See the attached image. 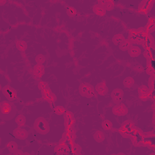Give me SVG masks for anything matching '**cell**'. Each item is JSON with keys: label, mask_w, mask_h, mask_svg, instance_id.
I'll return each mask as SVG.
<instances>
[{"label": "cell", "mask_w": 155, "mask_h": 155, "mask_svg": "<svg viewBox=\"0 0 155 155\" xmlns=\"http://www.w3.org/2000/svg\"><path fill=\"white\" fill-rule=\"evenodd\" d=\"M16 112V106L13 103L4 101L0 103V118L1 120L7 121L12 120Z\"/></svg>", "instance_id": "6da1fadb"}, {"label": "cell", "mask_w": 155, "mask_h": 155, "mask_svg": "<svg viewBox=\"0 0 155 155\" xmlns=\"http://www.w3.org/2000/svg\"><path fill=\"white\" fill-rule=\"evenodd\" d=\"M33 129L41 134H47L50 132V126L48 122L43 117H39L33 124Z\"/></svg>", "instance_id": "7a4b0ae2"}, {"label": "cell", "mask_w": 155, "mask_h": 155, "mask_svg": "<svg viewBox=\"0 0 155 155\" xmlns=\"http://www.w3.org/2000/svg\"><path fill=\"white\" fill-rule=\"evenodd\" d=\"M134 122L130 120L125 121L120 127L119 129V133L121 134L123 138H129L131 137V135L135 129Z\"/></svg>", "instance_id": "3957f363"}, {"label": "cell", "mask_w": 155, "mask_h": 155, "mask_svg": "<svg viewBox=\"0 0 155 155\" xmlns=\"http://www.w3.org/2000/svg\"><path fill=\"white\" fill-rule=\"evenodd\" d=\"M79 92L81 96L87 98H92L95 95V90L93 86L87 83L80 84L79 87Z\"/></svg>", "instance_id": "277c9868"}, {"label": "cell", "mask_w": 155, "mask_h": 155, "mask_svg": "<svg viewBox=\"0 0 155 155\" xmlns=\"http://www.w3.org/2000/svg\"><path fill=\"white\" fill-rule=\"evenodd\" d=\"M130 139H132V144L134 147H141V145H142L144 139L142 131L136 127L131 135Z\"/></svg>", "instance_id": "5b68a950"}, {"label": "cell", "mask_w": 155, "mask_h": 155, "mask_svg": "<svg viewBox=\"0 0 155 155\" xmlns=\"http://www.w3.org/2000/svg\"><path fill=\"white\" fill-rule=\"evenodd\" d=\"M2 93L9 101H13L17 98L16 91L9 85H6L3 87Z\"/></svg>", "instance_id": "8992f818"}, {"label": "cell", "mask_w": 155, "mask_h": 155, "mask_svg": "<svg viewBox=\"0 0 155 155\" xmlns=\"http://www.w3.org/2000/svg\"><path fill=\"white\" fill-rule=\"evenodd\" d=\"M112 112L117 116H123L128 114L129 109L124 104L120 103L113 107Z\"/></svg>", "instance_id": "52a82bcc"}, {"label": "cell", "mask_w": 155, "mask_h": 155, "mask_svg": "<svg viewBox=\"0 0 155 155\" xmlns=\"http://www.w3.org/2000/svg\"><path fill=\"white\" fill-rule=\"evenodd\" d=\"M124 96V91L120 88H116L112 91L111 93V98L113 102L115 104L121 103Z\"/></svg>", "instance_id": "ba28073f"}, {"label": "cell", "mask_w": 155, "mask_h": 155, "mask_svg": "<svg viewBox=\"0 0 155 155\" xmlns=\"http://www.w3.org/2000/svg\"><path fill=\"white\" fill-rule=\"evenodd\" d=\"M13 136L18 139L24 140L27 138L29 136V133L26 130L21 128H16L13 130Z\"/></svg>", "instance_id": "9c48e42d"}, {"label": "cell", "mask_w": 155, "mask_h": 155, "mask_svg": "<svg viewBox=\"0 0 155 155\" xmlns=\"http://www.w3.org/2000/svg\"><path fill=\"white\" fill-rule=\"evenodd\" d=\"M150 132H149L150 135L145 136L144 134V139L142 143V145L144 146L149 147V149H154V134L153 133L152 135L150 134Z\"/></svg>", "instance_id": "30bf717a"}, {"label": "cell", "mask_w": 155, "mask_h": 155, "mask_svg": "<svg viewBox=\"0 0 155 155\" xmlns=\"http://www.w3.org/2000/svg\"><path fill=\"white\" fill-rule=\"evenodd\" d=\"M145 50L149 49H154V40L151 34H148L144 39V42L142 44Z\"/></svg>", "instance_id": "8fae6325"}, {"label": "cell", "mask_w": 155, "mask_h": 155, "mask_svg": "<svg viewBox=\"0 0 155 155\" xmlns=\"http://www.w3.org/2000/svg\"><path fill=\"white\" fill-rule=\"evenodd\" d=\"M42 98L45 100V101H47L49 103H53L57 99L55 95H54L52 92V91L49 88L42 90Z\"/></svg>", "instance_id": "7c38bea8"}, {"label": "cell", "mask_w": 155, "mask_h": 155, "mask_svg": "<svg viewBox=\"0 0 155 155\" xmlns=\"http://www.w3.org/2000/svg\"><path fill=\"white\" fill-rule=\"evenodd\" d=\"M96 92L101 96H105L108 93V89L107 87L105 81H103L101 83L98 84L95 87Z\"/></svg>", "instance_id": "4fadbf2b"}, {"label": "cell", "mask_w": 155, "mask_h": 155, "mask_svg": "<svg viewBox=\"0 0 155 155\" xmlns=\"http://www.w3.org/2000/svg\"><path fill=\"white\" fill-rule=\"evenodd\" d=\"M154 1H142L139 6V10L144 13H147L153 7Z\"/></svg>", "instance_id": "5bb4252c"}, {"label": "cell", "mask_w": 155, "mask_h": 155, "mask_svg": "<svg viewBox=\"0 0 155 155\" xmlns=\"http://www.w3.org/2000/svg\"><path fill=\"white\" fill-rule=\"evenodd\" d=\"M70 151V148L64 143H60L59 145L54 147V151L58 154H67Z\"/></svg>", "instance_id": "9a60e30c"}, {"label": "cell", "mask_w": 155, "mask_h": 155, "mask_svg": "<svg viewBox=\"0 0 155 155\" xmlns=\"http://www.w3.org/2000/svg\"><path fill=\"white\" fill-rule=\"evenodd\" d=\"M44 66L42 64H37L34 66L33 69V73L34 76L36 78H41L44 75Z\"/></svg>", "instance_id": "2e32d148"}, {"label": "cell", "mask_w": 155, "mask_h": 155, "mask_svg": "<svg viewBox=\"0 0 155 155\" xmlns=\"http://www.w3.org/2000/svg\"><path fill=\"white\" fill-rule=\"evenodd\" d=\"M93 11L95 15L99 16H104L106 13L104 7L99 4H96L93 6Z\"/></svg>", "instance_id": "e0dca14e"}, {"label": "cell", "mask_w": 155, "mask_h": 155, "mask_svg": "<svg viewBox=\"0 0 155 155\" xmlns=\"http://www.w3.org/2000/svg\"><path fill=\"white\" fill-rule=\"evenodd\" d=\"M129 54L131 57L134 58L139 57L141 53V49L138 46L132 45L131 47L128 50Z\"/></svg>", "instance_id": "ac0fdd59"}, {"label": "cell", "mask_w": 155, "mask_h": 155, "mask_svg": "<svg viewBox=\"0 0 155 155\" xmlns=\"http://www.w3.org/2000/svg\"><path fill=\"white\" fill-rule=\"evenodd\" d=\"M154 65H155V62L154 59H147L146 72L148 75H150L151 76H154V67H155Z\"/></svg>", "instance_id": "d6986e66"}, {"label": "cell", "mask_w": 155, "mask_h": 155, "mask_svg": "<svg viewBox=\"0 0 155 155\" xmlns=\"http://www.w3.org/2000/svg\"><path fill=\"white\" fill-rule=\"evenodd\" d=\"M98 4L102 5L105 11H112L115 7L114 2L113 1H98Z\"/></svg>", "instance_id": "ffe728a7"}, {"label": "cell", "mask_w": 155, "mask_h": 155, "mask_svg": "<svg viewBox=\"0 0 155 155\" xmlns=\"http://www.w3.org/2000/svg\"><path fill=\"white\" fill-rule=\"evenodd\" d=\"M93 138H94V139L97 142L101 143V142H103L105 140V136L103 132L101 130H98L93 135Z\"/></svg>", "instance_id": "44dd1931"}, {"label": "cell", "mask_w": 155, "mask_h": 155, "mask_svg": "<svg viewBox=\"0 0 155 155\" xmlns=\"http://www.w3.org/2000/svg\"><path fill=\"white\" fill-rule=\"evenodd\" d=\"M154 19H150L147 25L145 27V31L147 34H150L154 31Z\"/></svg>", "instance_id": "7402d4cb"}, {"label": "cell", "mask_w": 155, "mask_h": 155, "mask_svg": "<svg viewBox=\"0 0 155 155\" xmlns=\"http://www.w3.org/2000/svg\"><path fill=\"white\" fill-rule=\"evenodd\" d=\"M125 40L124 35L122 33H119L115 35L112 39V42L115 45H118L122 43L123 41Z\"/></svg>", "instance_id": "603a6c76"}, {"label": "cell", "mask_w": 155, "mask_h": 155, "mask_svg": "<svg viewBox=\"0 0 155 155\" xmlns=\"http://www.w3.org/2000/svg\"><path fill=\"white\" fill-rule=\"evenodd\" d=\"M15 122L20 127H23L25 125V122H26L25 117L23 115H19L16 117Z\"/></svg>", "instance_id": "cb8c5ba5"}, {"label": "cell", "mask_w": 155, "mask_h": 155, "mask_svg": "<svg viewBox=\"0 0 155 155\" xmlns=\"http://www.w3.org/2000/svg\"><path fill=\"white\" fill-rule=\"evenodd\" d=\"M16 47L18 50L20 52H25L27 48L26 42L24 41H17L16 42Z\"/></svg>", "instance_id": "d4e9b609"}, {"label": "cell", "mask_w": 155, "mask_h": 155, "mask_svg": "<svg viewBox=\"0 0 155 155\" xmlns=\"http://www.w3.org/2000/svg\"><path fill=\"white\" fill-rule=\"evenodd\" d=\"M6 147L8 149L9 151L15 153V151H18V145L15 142L11 141L6 144Z\"/></svg>", "instance_id": "484cf974"}, {"label": "cell", "mask_w": 155, "mask_h": 155, "mask_svg": "<svg viewBox=\"0 0 155 155\" xmlns=\"http://www.w3.org/2000/svg\"><path fill=\"white\" fill-rule=\"evenodd\" d=\"M132 45V43L128 40H127L120 44V49L122 51H126L128 50L131 47Z\"/></svg>", "instance_id": "4316f807"}, {"label": "cell", "mask_w": 155, "mask_h": 155, "mask_svg": "<svg viewBox=\"0 0 155 155\" xmlns=\"http://www.w3.org/2000/svg\"><path fill=\"white\" fill-rule=\"evenodd\" d=\"M154 49H149L144 51V52L143 53V55L147 59H154Z\"/></svg>", "instance_id": "83f0119b"}, {"label": "cell", "mask_w": 155, "mask_h": 155, "mask_svg": "<svg viewBox=\"0 0 155 155\" xmlns=\"http://www.w3.org/2000/svg\"><path fill=\"white\" fill-rule=\"evenodd\" d=\"M134 83V80L131 76H129V77L126 78L125 79H124V80L123 81L124 86L126 88L132 87L133 86Z\"/></svg>", "instance_id": "f1b7e54d"}, {"label": "cell", "mask_w": 155, "mask_h": 155, "mask_svg": "<svg viewBox=\"0 0 155 155\" xmlns=\"http://www.w3.org/2000/svg\"><path fill=\"white\" fill-rule=\"evenodd\" d=\"M102 127L103 129L105 131H109L112 129L113 124L110 121L108 120H105L102 122Z\"/></svg>", "instance_id": "f546056e"}, {"label": "cell", "mask_w": 155, "mask_h": 155, "mask_svg": "<svg viewBox=\"0 0 155 155\" xmlns=\"http://www.w3.org/2000/svg\"><path fill=\"white\" fill-rule=\"evenodd\" d=\"M75 123V120H74V117H65V125L66 128H68V127H73Z\"/></svg>", "instance_id": "4dcf8cb0"}, {"label": "cell", "mask_w": 155, "mask_h": 155, "mask_svg": "<svg viewBox=\"0 0 155 155\" xmlns=\"http://www.w3.org/2000/svg\"><path fill=\"white\" fill-rule=\"evenodd\" d=\"M138 91L139 95H144V94L149 93L150 92V89L145 85H142L138 88Z\"/></svg>", "instance_id": "1f68e13d"}, {"label": "cell", "mask_w": 155, "mask_h": 155, "mask_svg": "<svg viewBox=\"0 0 155 155\" xmlns=\"http://www.w3.org/2000/svg\"><path fill=\"white\" fill-rule=\"evenodd\" d=\"M54 112L58 115H62L66 113L65 108L62 106H57L54 108Z\"/></svg>", "instance_id": "d6a6232c"}, {"label": "cell", "mask_w": 155, "mask_h": 155, "mask_svg": "<svg viewBox=\"0 0 155 155\" xmlns=\"http://www.w3.org/2000/svg\"><path fill=\"white\" fill-rule=\"evenodd\" d=\"M77 12L76 10L73 7H69L67 8V13L68 15L70 17H73V16H75Z\"/></svg>", "instance_id": "836d02e7"}, {"label": "cell", "mask_w": 155, "mask_h": 155, "mask_svg": "<svg viewBox=\"0 0 155 155\" xmlns=\"http://www.w3.org/2000/svg\"><path fill=\"white\" fill-rule=\"evenodd\" d=\"M81 148L78 144H75L72 145V153L74 154H80Z\"/></svg>", "instance_id": "e575fe53"}, {"label": "cell", "mask_w": 155, "mask_h": 155, "mask_svg": "<svg viewBox=\"0 0 155 155\" xmlns=\"http://www.w3.org/2000/svg\"><path fill=\"white\" fill-rule=\"evenodd\" d=\"M36 62L38 64H42L45 61V57L42 54H38V55L35 58Z\"/></svg>", "instance_id": "d590c367"}, {"label": "cell", "mask_w": 155, "mask_h": 155, "mask_svg": "<svg viewBox=\"0 0 155 155\" xmlns=\"http://www.w3.org/2000/svg\"><path fill=\"white\" fill-rule=\"evenodd\" d=\"M38 88L42 90H45V89H47L49 87V84L47 83V82H40V83L38 84Z\"/></svg>", "instance_id": "8d00e7d4"}, {"label": "cell", "mask_w": 155, "mask_h": 155, "mask_svg": "<svg viewBox=\"0 0 155 155\" xmlns=\"http://www.w3.org/2000/svg\"><path fill=\"white\" fill-rule=\"evenodd\" d=\"M149 89L150 90H154V76H151L149 80Z\"/></svg>", "instance_id": "74e56055"}, {"label": "cell", "mask_w": 155, "mask_h": 155, "mask_svg": "<svg viewBox=\"0 0 155 155\" xmlns=\"http://www.w3.org/2000/svg\"><path fill=\"white\" fill-rule=\"evenodd\" d=\"M149 93L139 95V99L141 100V101H147L149 99H150L149 98Z\"/></svg>", "instance_id": "f35d334b"}, {"label": "cell", "mask_w": 155, "mask_h": 155, "mask_svg": "<svg viewBox=\"0 0 155 155\" xmlns=\"http://www.w3.org/2000/svg\"><path fill=\"white\" fill-rule=\"evenodd\" d=\"M134 70L137 71L138 73H141V72H143L144 71V68L142 66H140V65H138V66H134V68H133Z\"/></svg>", "instance_id": "ab89813d"}, {"label": "cell", "mask_w": 155, "mask_h": 155, "mask_svg": "<svg viewBox=\"0 0 155 155\" xmlns=\"http://www.w3.org/2000/svg\"><path fill=\"white\" fill-rule=\"evenodd\" d=\"M101 45H105L106 46H108V42H106L105 40H103V41H102L101 42Z\"/></svg>", "instance_id": "60d3db41"}, {"label": "cell", "mask_w": 155, "mask_h": 155, "mask_svg": "<svg viewBox=\"0 0 155 155\" xmlns=\"http://www.w3.org/2000/svg\"><path fill=\"white\" fill-rule=\"evenodd\" d=\"M14 4L16 6H18V7H21L22 6H23V4H21V3H18V2H14Z\"/></svg>", "instance_id": "b9f144b4"}, {"label": "cell", "mask_w": 155, "mask_h": 155, "mask_svg": "<svg viewBox=\"0 0 155 155\" xmlns=\"http://www.w3.org/2000/svg\"><path fill=\"white\" fill-rule=\"evenodd\" d=\"M111 18H112V19H115L114 20H115V21H120V20H119V18H115V17H114V16H112V17H111Z\"/></svg>", "instance_id": "7bdbcfd3"}, {"label": "cell", "mask_w": 155, "mask_h": 155, "mask_svg": "<svg viewBox=\"0 0 155 155\" xmlns=\"http://www.w3.org/2000/svg\"><path fill=\"white\" fill-rule=\"evenodd\" d=\"M6 3V1H0V3L1 5H3V4H5Z\"/></svg>", "instance_id": "ee69618b"}, {"label": "cell", "mask_w": 155, "mask_h": 155, "mask_svg": "<svg viewBox=\"0 0 155 155\" xmlns=\"http://www.w3.org/2000/svg\"><path fill=\"white\" fill-rule=\"evenodd\" d=\"M6 79L8 80V81H11V79L8 78V76L7 75H6Z\"/></svg>", "instance_id": "f6af8a7d"}]
</instances>
